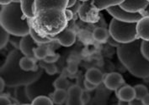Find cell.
I'll return each instance as SVG.
<instances>
[{"mask_svg":"<svg viewBox=\"0 0 149 105\" xmlns=\"http://www.w3.org/2000/svg\"><path fill=\"white\" fill-rule=\"evenodd\" d=\"M146 1H148V3H149V0H146Z\"/></svg>","mask_w":149,"mask_h":105,"instance_id":"45","label":"cell"},{"mask_svg":"<svg viewBox=\"0 0 149 105\" xmlns=\"http://www.w3.org/2000/svg\"><path fill=\"white\" fill-rule=\"evenodd\" d=\"M68 97V90L55 89L52 93V101L55 104L63 105Z\"/></svg>","mask_w":149,"mask_h":105,"instance_id":"22","label":"cell"},{"mask_svg":"<svg viewBox=\"0 0 149 105\" xmlns=\"http://www.w3.org/2000/svg\"><path fill=\"white\" fill-rule=\"evenodd\" d=\"M113 18L125 22H137L143 17L141 13H131L121 8L120 6H114L106 9Z\"/></svg>","mask_w":149,"mask_h":105,"instance_id":"6","label":"cell"},{"mask_svg":"<svg viewBox=\"0 0 149 105\" xmlns=\"http://www.w3.org/2000/svg\"><path fill=\"white\" fill-rule=\"evenodd\" d=\"M141 14L143 17H146V16H148L149 17V3H148V5L147 6V7H146L144 10H142V11H141Z\"/></svg>","mask_w":149,"mask_h":105,"instance_id":"41","label":"cell"},{"mask_svg":"<svg viewBox=\"0 0 149 105\" xmlns=\"http://www.w3.org/2000/svg\"><path fill=\"white\" fill-rule=\"evenodd\" d=\"M65 10L59 8H44L35 14L32 25L43 36L55 37L68 26Z\"/></svg>","mask_w":149,"mask_h":105,"instance_id":"4","label":"cell"},{"mask_svg":"<svg viewBox=\"0 0 149 105\" xmlns=\"http://www.w3.org/2000/svg\"><path fill=\"white\" fill-rule=\"evenodd\" d=\"M117 97L119 100L131 102L132 99L136 98V91L134 87L124 84L121 88L118 89Z\"/></svg>","mask_w":149,"mask_h":105,"instance_id":"15","label":"cell"},{"mask_svg":"<svg viewBox=\"0 0 149 105\" xmlns=\"http://www.w3.org/2000/svg\"><path fill=\"white\" fill-rule=\"evenodd\" d=\"M39 66L45 70L47 74L50 76H52L57 73V68L54 63H46L45 61H40Z\"/></svg>","mask_w":149,"mask_h":105,"instance_id":"25","label":"cell"},{"mask_svg":"<svg viewBox=\"0 0 149 105\" xmlns=\"http://www.w3.org/2000/svg\"><path fill=\"white\" fill-rule=\"evenodd\" d=\"M5 86H7V85H6V82L4 81V79L3 78H0V92L1 93L3 92V90L5 89Z\"/></svg>","mask_w":149,"mask_h":105,"instance_id":"38","label":"cell"},{"mask_svg":"<svg viewBox=\"0 0 149 105\" xmlns=\"http://www.w3.org/2000/svg\"><path fill=\"white\" fill-rule=\"evenodd\" d=\"M59 54L57 53H53V52H50L47 57L45 58V59L42 61H45L46 63H54L57 60L59 59Z\"/></svg>","mask_w":149,"mask_h":105,"instance_id":"30","label":"cell"},{"mask_svg":"<svg viewBox=\"0 0 149 105\" xmlns=\"http://www.w3.org/2000/svg\"><path fill=\"white\" fill-rule=\"evenodd\" d=\"M21 105H31V104H21Z\"/></svg>","mask_w":149,"mask_h":105,"instance_id":"44","label":"cell"},{"mask_svg":"<svg viewBox=\"0 0 149 105\" xmlns=\"http://www.w3.org/2000/svg\"><path fill=\"white\" fill-rule=\"evenodd\" d=\"M50 53L49 48L47 44H39L34 49V54L36 59L42 61L45 59V58Z\"/></svg>","mask_w":149,"mask_h":105,"instance_id":"23","label":"cell"},{"mask_svg":"<svg viewBox=\"0 0 149 105\" xmlns=\"http://www.w3.org/2000/svg\"><path fill=\"white\" fill-rule=\"evenodd\" d=\"M82 99H83V101H84V104L88 102V100H89V95L88 94V93L83 91V93H82Z\"/></svg>","mask_w":149,"mask_h":105,"instance_id":"37","label":"cell"},{"mask_svg":"<svg viewBox=\"0 0 149 105\" xmlns=\"http://www.w3.org/2000/svg\"><path fill=\"white\" fill-rule=\"evenodd\" d=\"M84 87H85V89H86L87 91H92V90H94L97 88V86H98V85H96V84H94V83L90 82L89 81H88L86 79H84Z\"/></svg>","mask_w":149,"mask_h":105,"instance_id":"32","label":"cell"},{"mask_svg":"<svg viewBox=\"0 0 149 105\" xmlns=\"http://www.w3.org/2000/svg\"><path fill=\"white\" fill-rule=\"evenodd\" d=\"M143 105H149V93H148L145 97L141 99Z\"/></svg>","mask_w":149,"mask_h":105,"instance_id":"40","label":"cell"},{"mask_svg":"<svg viewBox=\"0 0 149 105\" xmlns=\"http://www.w3.org/2000/svg\"><path fill=\"white\" fill-rule=\"evenodd\" d=\"M52 86L54 87V89L65 90H68V89L71 87L70 82L65 76H60L56 78L52 82Z\"/></svg>","mask_w":149,"mask_h":105,"instance_id":"24","label":"cell"},{"mask_svg":"<svg viewBox=\"0 0 149 105\" xmlns=\"http://www.w3.org/2000/svg\"><path fill=\"white\" fill-rule=\"evenodd\" d=\"M85 79L94 84L100 85L101 82H104V74L99 68H91L87 70L85 74Z\"/></svg>","mask_w":149,"mask_h":105,"instance_id":"17","label":"cell"},{"mask_svg":"<svg viewBox=\"0 0 149 105\" xmlns=\"http://www.w3.org/2000/svg\"><path fill=\"white\" fill-rule=\"evenodd\" d=\"M15 1V0H0V4H1V6H5V5H8L10 3H12Z\"/></svg>","mask_w":149,"mask_h":105,"instance_id":"39","label":"cell"},{"mask_svg":"<svg viewBox=\"0 0 149 105\" xmlns=\"http://www.w3.org/2000/svg\"><path fill=\"white\" fill-rule=\"evenodd\" d=\"M99 10L92 5L91 1L83 3L79 7L78 13L81 20L87 22H94L99 20Z\"/></svg>","mask_w":149,"mask_h":105,"instance_id":"7","label":"cell"},{"mask_svg":"<svg viewBox=\"0 0 149 105\" xmlns=\"http://www.w3.org/2000/svg\"><path fill=\"white\" fill-rule=\"evenodd\" d=\"M110 37V31L104 27H97L93 31V38L99 43L107 42Z\"/></svg>","mask_w":149,"mask_h":105,"instance_id":"19","label":"cell"},{"mask_svg":"<svg viewBox=\"0 0 149 105\" xmlns=\"http://www.w3.org/2000/svg\"><path fill=\"white\" fill-rule=\"evenodd\" d=\"M136 32L141 40L149 41V17H142L136 22Z\"/></svg>","mask_w":149,"mask_h":105,"instance_id":"14","label":"cell"},{"mask_svg":"<svg viewBox=\"0 0 149 105\" xmlns=\"http://www.w3.org/2000/svg\"><path fill=\"white\" fill-rule=\"evenodd\" d=\"M31 20L24 14L19 0L1 7L0 24L10 35L20 38L29 35Z\"/></svg>","mask_w":149,"mask_h":105,"instance_id":"3","label":"cell"},{"mask_svg":"<svg viewBox=\"0 0 149 105\" xmlns=\"http://www.w3.org/2000/svg\"><path fill=\"white\" fill-rule=\"evenodd\" d=\"M39 44H37L35 42V40L32 38L31 36L29 34V35H26L24 37L21 38L19 49L20 50V52L23 53L24 56L36 59L35 54H34V49Z\"/></svg>","mask_w":149,"mask_h":105,"instance_id":"10","label":"cell"},{"mask_svg":"<svg viewBox=\"0 0 149 105\" xmlns=\"http://www.w3.org/2000/svg\"><path fill=\"white\" fill-rule=\"evenodd\" d=\"M65 14H66V18L68 19V21H70L71 19H72L73 18V12L70 10L69 8L65 9Z\"/></svg>","mask_w":149,"mask_h":105,"instance_id":"33","label":"cell"},{"mask_svg":"<svg viewBox=\"0 0 149 105\" xmlns=\"http://www.w3.org/2000/svg\"><path fill=\"white\" fill-rule=\"evenodd\" d=\"M129 104H130V105H143L141 99L136 98H136H134V99H132L131 102H129Z\"/></svg>","mask_w":149,"mask_h":105,"instance_id":"34","label":"cell"},{"mask_svg":"<svg viewBox=\"0 0 149 105\" xmlns=\"http://www.w3.org/2000/svg\"><path fill=\"white\" fill-rule=\"evenodd\" d=\"M141 39L129 44H120L117 47V56L122 65L132 74L140 78H149V61L141 51Z\"/></svg>","mask_w":149,"mask_h":105,"instance_id":"2","label":"cell"},{"mask_svg":"<svg viewBox=\"0 0 149 105\" xmlns=\"http://www.w3.org/2000/svg\"><path fill=\"white\" fill-rule=\"evenodd\" d=\"M31 105H54L52 99L45 95H40L35 97L31 101Z\"/></svg>","mask_w":149,"mask_h":105,"instance_id":"26","label":"cell"},{"mask_svg":"<svg viewBox=\"0 0 149 105\" xmlns=\"http://www.w3.org/2000/svg\"><path fill=\"white\" fill-rule=\"evenodd\" d=\"M118 105H130V104H129V102L122 101V100H119V102H118Z\"/></svg>","mask_w":149,"mask_h":105,"instance_id":"42","label":"cell"},{"mask_svg":"<svg viewBox=\"0 0 149 105\" xmlns=\"http://www.w3.org/2000/svg\"><path fill=\"white\" fill-rule=\"evenodd\" d=\"M110 37L119 44H129L138 39L136 22H125L113 18L109 26Z\"/></svg>","mask_w":149,"mask_h":105,"instance_id":"5","label":"cell"},{"mask_svg":"<svg viewBox=\"0 0 149 105\" xmlns=\"http://www.w3.org/2000/svg\"><path fill=\"white\" fill-rule=\"evenodd\" d=\"M69 0H35L34 13L35 14L44 8H59L65 10L68 8Z\"/></svg>","mask_w":149,"mask_h":105,"instance_id":"8","label":"cell"},{"mask_svg":"<svg viewBox=\"0 0 149 105\" xmlns=\"http://www.w3.org/2000/svg\"><path fill=\"white\" fill-rule=\"evenodd\" d=\"M30 35L35 40V42L37 44H50L53 38L52 37H47V36H43L39 32H37V30L34 28V26L32 25L31 20V32H30Z\"/></svg>","mask_w":149,"mask_h":105,"instance_id":"20","label":"cell"},{"mask_svg":"<svg viewBox=\"0 0 149 105\" xmlns=\"http://www.w3.org/2000/svg\"><path fill=\"white\" fill-rule=\"evenodd\" d=\"M135 91H136V97L142 99L148 93H149L148 88L143 85V84H137L134 87Z\"/></svg>","mask_w":149,"mask_h":105,"instance_id":"28","label":"cell"},{"mask_svg":"<svg viewBox=\"0 0 149 105\" xmlns=\"http://www.w3.org/2000/svg\"><path fill=\"white\" fill-rule=\"evenodd\" d=\"M52 38H56L59 44L64 47H70L76 42V33L74 31L66 29Z\"/></svg>","mask_w":149,"mask_h":105,"instance_id":"13","label":"cell"},{"mask_svg":"<svg viewBox=\"0 0 149 105\" xmlns=\"http://www.w3.org/2000/svg\"><path fill=\"white\" fill-rule=\"evenodd\" d=\"M92 5L99 11L114 6H120L126 0H90Z\"/></svg>","mask_w":149,"mask_h":105,"instance_id":"16","label":"cell"},{"mask_svg":"<svg viewBox=\"0 0 149 105\" xmlns=\"http://www.w3.org/2000/svg\"><path fill=\"white\" fill-rule=\"evenodd\" d=\"M104 84L108 89L116 91L125 84V80L120 74L112 72L104 78Z\"/></svg>","mask_w":149,"mask_h":105,"instance_id":"9","label":"cell"},{"mask_svg":"<svg viewBox=\"0 0 149 105\" xmlns=\"http://www.w3.org/2000/svg\"><path fill=\"white\" fill-rule=\"evenodd\" d=\"M148 2L146 0H126L120 7L127 12L141 13L148 5Z\"/></svg>","mask_w":149,"mask_h":105,"instance_id":"12","label":"cell"},{"mask_svg":"<svg viewBox=\"0 0 149 105\" xmlns=\"http://www.w3.org/2000/svg\"><path fill=\"white\" fill-rule=\"evenodd\" d=\"M68 72L70 74H75L78 72V63L74 61H70L68 64Z\"/></svg>","mask_w":149,"mask_h":105,"instance_id":"31","label":"cell"},{"mask_svg":"<svg viewBox=\"0 0 149 105\" xmlns=\"http://www.w3.org/2000/svg\"><path fill=\"white\" fill-rule=\"evenodd\" d=\"M1 105H11V102L7 97H1Z\"/></svg>","mask_w":149,"mask_h":105,"instance_id":"35","label":"cell"},{"mask_svg":"<svg viewBox=\"0 0 149 105\" xmlns=\"http://www.w3.org/2000/svg\"><path fill=\"white\" fill-rule=\"evenodd\" d=\"M21 4V8L23 10L25 16L30 18L34 19L35 13H34V3L35 0H19Z\"/></svg>","mask_w":149,"mask_h":105,"instance_id":"21","label":"cell"},{"mask_svg":"<svg viewBox=\"0 0 149 105\" xmlns=\"http://www.w3.org/2000/svg\"><path fill=\"white\" fill-rule=\"evenodd\" d=\"M108 42H109V44H110L111 46H113V47H116L117 48L119 45L120 44H119L118 42H116L114 38L112 37L109 38V39H108Z\"/></svg>","mask_w":149,"mask_h":105,"instance_id":"36","label":"cell"},{"mask_svg":"<svg viewBox=\"0 0 149 105\" xmlns=\"http://www.w3.org/2000/svg\"><path fill=\"white\" fill-rule=\"evenodd\" d=\"M80 2H82V3H86V2H88V1H90V0H79Z\"/></svg>","mask_w":149,"mask_h":105,"instance_id":"43","label":"cell"},{"mask_svg":"<svg viewBox=\"0 0 149 105\" xmlns=\"http://www.w3.org/2000/svg\"><path fill=\"white\" fill-rule=\"evenodd\" d=\"M19 66L25 72H36L38 71L40 68L39 64H37L36 59L26 56H23L20 59Z\"/></svg>","mask_w":149,"mask_h":105,"instance_id":"18","label":"cell"},{"mask_svg":"<svg viewBox=\"0 0 149 105\" xmlns=\"http://www.w3.org/2000/svg\"><path fill=\"white\" fill-rule=\"evenodd\" d=\"M141 51L144 58L149 61V41L141 40Z\"/></svg>","mask_w":149,"mask_h":105,"instance_id":"29","label":"cell"},{"mask_svg":"<svg viewBox=\"0 0 149 105\" xmlns=\"http://www.w3.org/2000/svg\"><path fill=\"white\" fill-rule=\"evenodd\" d=\"M0 36H1V39H0V48H4L8 43L10 40V33L7 32L4 29L3 27L0 28Z\"/></svg>","mask_w":149,"mask_h":105,"instance_id":"27","label":"cell"},{"mask_svg":"<svg viewBox=\"0 0 149 105\" xmlns=\"http://www.w3.org/2000/svg\"><path fill=\"white\" fill-rule=\"evenodd\" d=\"M68 97L66 105H84L82 99L83 90L79 85H72L68 90Z\"/></svg>","mask_w":149,"mask_h":105,"instance_id":"11","label":"cell"},{"mask_svg":"<svg viewBox=\"0 0 149 105\" xmlns=\"http://www.w3.org/2000/svg\"><path fill=\"white\" fill-rule=\"evenodd\" d=\"M19 49L15 48L8 53L3 66L1 67V78L4 79L9 88L28 86L36 82L42 75V68L38 71L25 72L19 66V60L23 57Z\"/></svg>","mask_w":149,"mask_h":105,"instance_id":"1","label":"cell"}]
</instances>
